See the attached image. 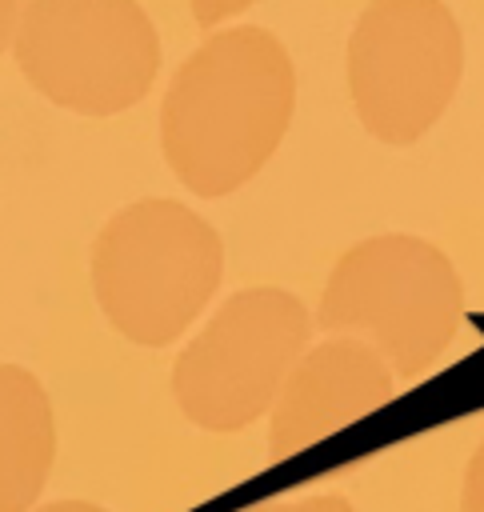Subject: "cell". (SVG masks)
<instances>
[{
  "label": "cell",
  "mask_w": 484,
  "mask_h": 512,
  "mask_svg": "<svg viewBox=\"0 0 484 512\" xmlns=\"http://www.w3.org/2000/svg\"><path fill=\"white\" fill-rule=\"evenodd\" d=\"M16 64L52 104L116 116L148 96L160 40L136 0H24Z\"/></svg>",
  "instance_id": "5"
},
{
  "label": "cell",
  "mask_w": 484,
  "mask_h": 512,
  "mask_svg": "<svg viewBox=\"0 0 484 512\" xmlns=\"http://www.w3.org/2000/svg\"><path fill=\"white\" fill-rule=\"evenodd\" d=\"M12 20H16V0H0V52H4V44H8Z\"/></svg>",
  "instance_id": "13"
},
{
  "label": "cell",
  "mask_w": 484,
  "mask_h": 512,
  "mask_svg": "<svg viewBox=\"0 0 484 512\" xmlns=\"http://www.w3.org/2000/svg\"><path fill=\"white\" fill-rule=\"evenodd\" d=\"M312 312L288 288H240L172 364L176 408L208 432H240L272 412L312 344Z\"/></svg>",
  "instance_id": "4"
},
{
  "label": "cell",
  "mask_w": 484,
  "mask_h": 512,
  "mask_svg": "<svg viewBox=\"0 0 484 512\" xmlns=\"http://www.w3.org/2000/svg\"><path fill=\"white\" fill-rule=\"evenodd\" d=\"M56 460V416L24 364H0V512H32Z\"/></svg>",
  "instance_id": "8"
},
{
  "label": "cell",
  "mask_w": 484,
  "mask_h": 512,
  "mask_svg": "<svg viewBox=\"0 0 484 512\" xmlns=\"http://www.w3.org/2000/svg\"><path fill=\"white\" fill-rule=\"evenodd\" d=\"M460 512H484V440L464 464V484H460Z\"/></svg>",
  "instance_id": "10"
},
{
  "label": "cell",
  "mask_w": 484,
  "mask_h": 512,
  "mask_svg": "<svg viewBox=\"0 0 484 512\" xmlns=\"http://www.w3.org/2000/svg\"><path fill=\"white\" fill-rule=\"evenodd\" d=\"M248 4H256V0H192V16H196L200 28H216V20L236 16V12H244Z\"/></svg>",
  "instance_id": "11"
},
{
  "label": "cell",
  "mask_w": 484,
  "mask_h": 512,
  "mask_svg": "<svg viewBox=\"0 0 484 512\" xmlns=\"http://www.w3.org/2000/svg\"><path fill=\"white\" fill-rule=\"evenodd\" d=\"M464 284L448 252L424 236L384 232L344 248L320 292L316 328L372 344L396 376L420 380L452 348Z\"/></svg>",
  "instance_id": "2"
},
{
  "label": "cell",
  "mask_w": 484,
  "mask_h": 512,
  "mask_svg": "<svg viewBox=\"0 0 484 512\" xmlns=\"http://www.w3.org/2000/svg\"><path fill=\"white\" fill-rule=\"evenodd\" d=\"M396 396L392 364L356 336H328L288 372L268 412V452L288 460L372 416Z\"/></svg>",
  "instance_id": "7"
},
{
  "label": "cell",
  "mask_w": 484,
  "mask_h": 512,
  "mask_svg": "<svg viewBox=\"0 0 484 512\" xmlns=\"http://www.w3.org/2000/svg\"><path fill=\"white\" fill-rule=\"evenodd\" d=\"M36 512H108V508H100L92 500H52V504H44Z\"/></svg>",
  "instance_id": "12"
},
{
  "label": "cell",
  "mask_w": 484,
  "mask_h": 512,
  "mask_svg": "<svg viewBox=\"0 0 484 512\" xmlns=\"http://www.w3.org/2000/svg\"><path fill=\"white\" fill-rule=\"evenodd\" d=\"M244 512H356L344 496L324 492V496H308V500H260Z\"/></svg>",
  "instance_id": "9"
},
{
  "label": "cell",
  "mask_w": 484,
  "mask_h": 512,
  "mask_svg": "<svg viewBox=\"0 0 484 512\" xmlns=\"http://www.w3.org/2000/svg\"><path fill=\"white\" fill-rule=\"evenodd\" d=\"M296 108V68L268 28L208 36L172 76L160 104V148L172 176L204 196L244 188L280 148Z\"/></svg>",
  "instance_id": "1"
},
{
  "label": "cell",
  "mask_w": 484,
  "mask_h": 512,
  "mask_svg": "<svg viewBox=\"0 0 484 512\" xmlns=\"http://www.w3.org/2000/svg\"><path fill=\"white\" fill-rule=\"evenodd\" d=\"M224 276V240L192 208L148 196L120 208L92 244V292L132 344L164 348L208 308Z\"/></svg>",
  "instance_id": "3"
},
{
  "label": "cell",
  "mask_w": 484,
  "mask_h": 512,
  "mask_svg": "<svg viewBox=\"0 0 484 512\" xmlns=\"http://www.w3.org/2000/svg\"><path fill=\"white\" fill-rule=\"evenodd\" d=\"M464 72L460 24L440 0H372L348 40V92L384 144H416L452 104Z\"/></svg>",
  "instance_id": "6"
}]
</instances>
